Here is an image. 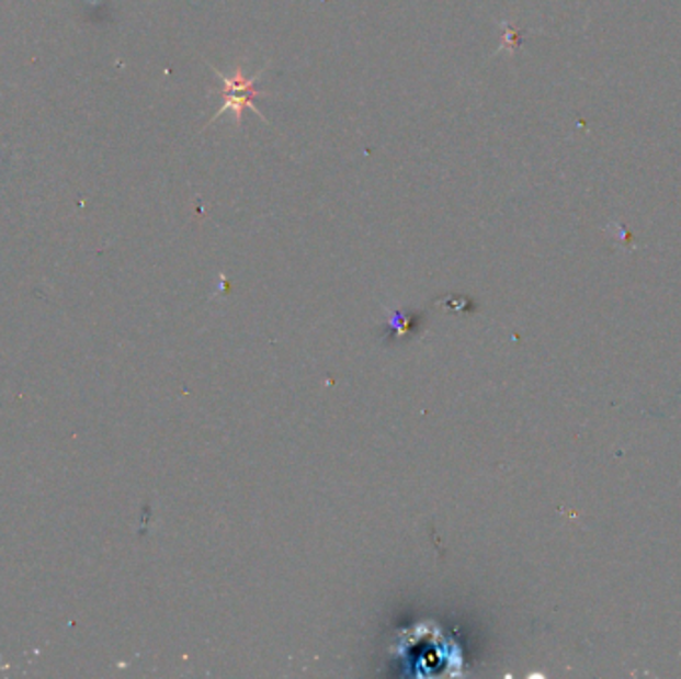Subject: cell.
<instances>
[{"label":"cell","mask_w":681,"mask_h":679,"mask_svg":"<svg viewBox=\"0 0 681 679\" xmlns=\"http://www.w3.org/2000/svg\"><path fill=\"white\" fill-rule=\"evenodd\" d=\"M504 31H507V33H504V43H502V46H504V48L509 46L510 53H512V50L519 46L520 33L517 29H512L510 24H504Z\"/></svg>","instance_id":"7a4b0ae2"},{"label":"cell","mask_w":681,"mask_h":679,"mask_svg":"<svg viewBox=\"0 0 681 679\" xmlns=\"http://www.w3.org/2000/svg\"><path fill=\"white\" fill-rule=\"evenodd\" d=\"M212 70L224 80V94H222V97H224V106L217 110V114L212 118V122L219 118V116H224L226 112H234L236 122L239 124L246 110H253V112L263 120L260 110L256 109V100L263 97V92H261L260 88L256 87V80L260 78V75L246 76L241 66H238L236 72L231 76L222 75L214 66H212ZM212 122H209V124H212ZM209 124H207V126H209Z\"/></svg>","instance_id":"6da1fadb"}]
</instances>
